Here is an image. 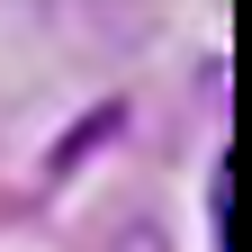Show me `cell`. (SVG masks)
Returning a JSON list of instances; mask_svg holds the SVG:
<instances>
[{
	"label": "cell",
	"mask_w": 252,
	"mask_h": 252,
	"mask_svg": "<svg viewBox=\"0 0 252 252\" xmlns=\"http://www.w3.org/2000/svg\"><path fill=\"white\" fill-rule=\"evenodd\" d=\"M207 252H225V153L207 171Z\"/></svg>",
	"instance_id": "6da1fadb"
}]
</instances>
